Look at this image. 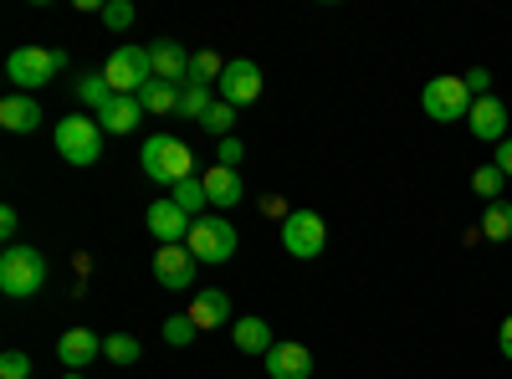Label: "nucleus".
<instances>
[{"instance_id": "c9c22d12", "label": "nucleus", "mask_w": 512, "mask_h": 379, "mask_svg": "<svg viewBox=\"0 0 512 379\" xmlns=\"http://www.w3.org/2000/svg\"><path fill=\"white\" fill-rule=\"evenodd\" d=\"M16 226H21V216H16V210H0V236H6L11 246H16Z\"/></svg>"}, {"instance_id": "58836bf2", "label": "nucleus", "mask_w": 512, "mask_h": 379, "mask_svg": "<svg viewBox=\"0 0 512 379\" xmlns=\"http://www.w3.org/2000/svg\"><path fill=\"white\" fill-rule=\"evenodd\" d=\"M62 379H82V374H62Z\"/></svg>"}, {"instance_id": "2f4dec72", "label": "nucleus", "mask_w": 512, "mask_h": 379, "mask_svg": "<svg viewBox=\"0 0 512 379\" xmlns=\"http://www.w3.org/2000/svg\"><path fill=\"white\" fill-rule=\"evenodd\" d=\"M0 379H31V359L21 349H6L0 354Z\"/></svg>"}, {"instance_id": "f3484780", "label": "nucleus", "mask_w": 512, "mask_h": 379, "mask_svg": "<svg viewBox=\"0 0 512 379\" xmlns=\"http://www.w3.org/2000/svg\"><path fill=\"white\" fill-rule=\"evenodd\" d=\"M41 123V108L31 93H11L6 103H0V129H11V134H31Z\"/></svg>"}, {"instance_id": "a211bd4d", "label": "nucleus", "mask_w": 512, "mask_h": 379, "mask_svg": "<svg viewBox=\"0 0 512 379\" xmlns=\"http://www.w3.org/2000/svg\"><path fill=\"white\" fill-rule=\"evenodd\" d=\"M200 185H205V195H210V205H241V175L236 170H226V164H210V170L200 175Z\"/></svg>"}, {"instance_id": "c756f323", "label": "nucleus", "mask_w": 512, "mask_h": 379, "mask_svg": "<svg viewBox=\"0 0 512 379\" xmlns=\"http://www.w3.org/2000/svg\"><path fill=\"white\" fill-rule=\"evenodd\" d=\"M195 333H200V328L190 323V313H175V318L164 323V344H175V349H185V344L195 339Z\"/></svg>"}, {"instance_id": "cd10ccee", "label": "nucleus", "mask_w": 512, "mask_h": 379, "mask_svg": "<svg viewBox=\"0 0 512 379\" xmlns=\"http://www.w3.org/2000/svg\"><path fill=\"white\" fill-rule=\"evenodd\" d=\"M139 339H128V333H113V339H103V359L108 364H139Z\"/></svg>"}, {"instance_id": "9d476101", "label": "nucleus", "mask_w": 512, "mask_h": 379, "mask_svg": "<svg viewBox=\"0 0 512 379\" xmlns=\"http://www.w3.org/2000/svg\"><path fill=\"white\" fill-rule=\"evenodd\" d=\"M195 257H190V246H159L154 251V277L164 287H175V292H195Z\"/></svg>"}, {"instance_id": "7ed1b4c3", "label": "nucleus", "mask_w": 512, "mask_h": 379, "mask_svg": "<svg viewBox=\"0 0 512 379\" xmlns=\"http://www.w3.org/2000/svg\"><path fill=\"white\" fill-rule=\"evenodd\" d=\"M139 159H144V175H149L154 185H169V190L195 175V159H190V149H185L175 134H154V139H144Z\"/></svg>"}, {"instance_id": "4c0bfd02", "label": "nucleus", "mask_w": 512, "mask_h": 379, "mask_svg": "<svg viewBox=\"0 0 512 379\" xmlns=\"http://www.w3.org/2000/svg\"><path fill=\"white\" fill-rule=\"evenodd\" d=\"M497 344H502V359H512V318H502V328H497Z\"/></svg>"}, {"instance_id": "aec40b11", "label": "nucleus", "mask_w": 512, "mask_h": 379, "mask_svg": "<svg viewBox=\"0 0 512 379\" xmlns=\"http://www.w3.org/2000/svg\"><path fill=\"white\" fill-rule=\"evenodd\" d=\"M139 118H144L139 98H118V93H113V103H108V108L98 113L103 134H134V129H139Z\"/></svg>"}, {"instance_id": "f03ea898", "label": "nucleus", "mask_w": 512, "mask_h": 379, "mask_svg": "<svg viewBox=\"0 0 512 379\" xmlns=\"http://www.w3.org/2000/svg\"><path fill=\"white\" fill-rule=\"evenodd\" d=\"M41 282H47V257L36 246H6L0 251V292L6 298H36Z\"/></svg>"}, {"instance_id": "473e14b6", "label": "nucleus", "mask_w": 512, "mask_h": 379, "mask_svg": "<svg viewBox=\"0 0 512 379\" xmlns=\"http://www.w3.org/2000/svg\"><path fill=\"white\" fill-rule=\"evenodd\" d=\"M241 154H246V144L231 134V139H221V149H216V159L226 164V170H236V164H241Z\"/></svg>"}, {"instance_id": "6e6552de", "label": "nucleus", "mask_w": 512, "mask_h": 379, "mask_svg": "<svg viewBox=\"0 0 512 379\" xmlns=\"http://www.w3.org/2000/svg\"><path fill=\"white\" fill-rule=\"evenodd\" d=\"M282 246H287V257H297V262L323 257V246H328V226H323L318 210H292V216L282 221Z\"/></svg>"}, {"instance_id": "7c9ffc66", "label": "nucleus", "mask_w": 512, "mask_h": 379, "mask_svg": "<svg viewBox=\"0 0 512 379\" xmlns=\"http://www.w3.org/2000/svg\"><path fill=\"white\" fill-rule=\"evenodd\" d=\"M134 6H128V0H108V6H103V26L108 31H128V26H134Z\"/></svg>"}, {"instance_id": "a878e982", "label": "nucleus", "mask_w": 512, "mask_h": 379, "mask_svg": "<svg viewBox=\"0 0 512 379\" xmlns=\"http://www.w3.org/2000/svg\"><path fill=\"white\" fill-rule=\"evenodd\" d=\"M502 185H507V175L497 170V164H482V170L472 175V195H477V200H487V205H497V200H502Z\"/></svg>"}, {"instance_id": "1a4fd4ad", "label": "nucleus", "mask_w": 512, "mask_h": 379, "mask_svg": "<svg viewBox=\"0 0 512 379\" xmlns=\"http://www.w3.org/2000/svg\"><path fill=\"white\" fill-rule=\"evenodd\" d=\"M216 93H221V103H231V108L256 103V98H262V67L246 62V57L226 62V72H221V82H216Z\"/></svg>"}, {"instance_id": "c85d7f7f", "label": "nucleus", "mask_w": 512, "mask_h": 379, "mask_svg": "<svg viewBox=\"0 0 512 379\" xmlns=\"http://www.w3.org/2000/svg\"><path fill=\"white\" fill-rule=\"evenodd\" d=\"M231 123H236V108L216 98V108L205 113V123H200V129H205V134H216V139H231Z\"/></svg>"}, {"instance_id": "bb28decb", "label": "nucleus", "mask_w": 512, "mask_h": 379, "mask_svg": "<svg viewBox=\"0 0 512 379\" xmlns=\"http://www.w3.org/2000/svg\"><path fill=\"white\" fill-rule=\"evenodd\" d=\"M221 72H226V62H221L216 52H195V57H190V82H200V88L221 82Z\"/></svg>"}, {"instance_id": "4468645a", "label": "nucleus", "mask_w": 512, "mask_h": 379, "mask_svg": "<svg viewBox=\"0 0 512 379\" xmlns=\"http://www.w3.org/2000/svg\"><path fill=\"white\" fill-rule=\"evenodd\" d=\"M149 62H154V77L159 82H175V88H185V82H190V52L180 47V41H154Z\"/></svg>"}, {"instance_id": "423d86ee", "label": "nucleus", "mask_w": 512, "mask_h": 379, "mask_svg": "<svg viewBox=\"0 0 512 379\" xmlns=\"http://www.w3.org/2000/svg\"><path fill=\"white\" fill-rule=\"evenodd\" d=\"M103 77H108V88H113L118 98H139V93L149 88V82H154V62H149V47H118V52L108 57Z\"/></svg>"}, {"instance_id": "0eeeda50", "label": "nucleus", "mask_w": 512, "mask_h": 379, "mask_svg": "<svg viewBox=\"0 0 512 379\" xmlns=\"http://www.w3.org/2000/svg\"><path fill=\"white\" fill-rule=\"evenodd\" d=\"M472 93H466V77H431L425 82V93H420V108L425 118H436V123H456L472 113Z\"/></svg>"}, {"instance_id": "6ab92c4d", "label": "nucleus", "mask_w": 512, "mask_h": 379, "mask_svg": "<svg viewBox=\"0 0 512 379\" xmlns=\"http://www.w3.org/2000/svg\"><path fill=\"white\" fill-rule=\"evenodd\" d=\"M231 339H236V349H241V354H262V359H267V349L277 344V339H272V323H267V318H236Z\"/></svg>"}, {"instance_id": "f704fd0d", "label": "nucleus", "mask_w": 512, "mask_h": 379, "mask_svg": "<svg viewBox=\"0 0 512 379\" xmlns=\"http://www.w3.org/2000/svg\"><path fill=\"white\" fill-rule=\"evenodd\" d=\"M492 164H497V170H502V175L512 180V134H507V139L497 144V159H492Z\"/></svg>"}, {"instance_id": "f257e3e1", "label": "nucleus", "mask_w": 512, "mask_h": 379, "mask_svg": "<svg viewBox=\"0 0 512 379\" xmlns=\"http://www.w3.org/2000/svg\"><path fill=\"white\" fill-rule=\"evenodd\" d=\"M52 144H57V154H62L67 164H77V170L98 164V159H103V123H98V113H67V118L57 123Z\"/></svg>"}, {"instance_id": "393cba45", "label": "nucleus", "mask_w": 512, "mask_h": 379, "mask_svg": "<svg viewBox=\"0 0 512 379\" xmlns=\"http://www.w3.org/2000/svg\"><path fill=\"white\" fill-rule=\"evenodd\" d=\"M482 236L487 241H512V205L507 200H497V205L482 210Z\"/></svg>"}, {"instance_id": "e433bc0d", "label": "nucleus", "mask_w": 512, "mask_h": 379, "mask_svg": "<svg viewBox=\"0 0 512 379\" xmlns=\"http://www.w3.org/2000/svg\"><path fill=\"white\" fill-rule=\"evenodd\" d=\"M262 210H267V216H277V221H287V216H292L287 200H277V195H267V200H262Z\"/></svg>"}, {"instance_id": "dca6fc26", "label": "nucleus", "mask_w": 512, "mask_h": 379, "mask_svg": "<svg viewBox=\"0 0 512 379\" xmlns=\"http://www.w3.org/2000/svg\"><path fill=\"white\" fill-rule=\"evenodd\" d=\"M185 313H190L195 328H226V323H231V298H226L221 287H200L195 303H190Z\"/></svg>"}, {"instance_id": "4be33fe9", "label": "nucleus", "mask_w": 512, "mask_h": 379, "mask_svg": "<svg viewBox=\"0 0 512 379\" xmlns=\"http://www.w3.org/2000/svg\"><path fill=\"white\" fill-rule=\"evenodd\" d=\"M139 108L144 113H180V88H175V82H149V88L139 93Z\"/></svg>"}, {"instance_id": "412c9836", "label": "nucleus", "mask_w": 512, "mask_h": 379, "mask_svg": "<svg viewBox=\"0 0 512 379\" xmlns=\"http://www.w3.org/2000/svg\"><path fill=\"white\" fill-rule=\"evenodd\" d=\"M169 200H175V205L185 210V216H190V221H200V216H210V210H205V205H210V195H205V185H200L195 175H190V180H180L175 190H169Z\"/></svg>"}, {"instance_id": "20e7f679", "label": "nucleus", "mask_w": 512, "mask_h": 379, "mask_svg": "<svg viewBox=\"0 0 512 379\" xmlns=\"http://www.w3.org/2000/svg\"><path fill=\"white\" fill-rule=\"evenodd\" d=\"M185 246H190V257H195L200 267H226V262L236 257V226H231L226 216H200V221L190 226Z\"/></svg>"}, {"instance_id": "b1692460", "label": "nucleus", "mask_w": 512, "mask_h": 379, "mask_svg": "<svg viewBox=\"0 0 512 379\" xmlns=\"http://www.w3.org/2000/svg\"><path fill=\"white\" fill-rule=\"evenodd\" d=\"M216 108V98H210V88H200V82H185L180 88V118L190 123H205V113Z\"/></svg>"}, {"instance_id": "5701e85b", "label": "nucleus", "mask_w": 512, "mask_h": 379, "mask_svg": "<svg viewBox=\"0 0 512 379\" xmlns=\"http://www.w3.org/2000/svg\"><path fill=\"white\" fill-rule=\"evenodd\" d=\"M77 98H82V108L103 113V108L113 103V88H108V77H103V72H88V77H77Z\"/></svg>"}, {"instance_id": "ddd939ff", "label": "nucleus", "mask_w": 512, "mask_h": 379, "mask_svg": "<svg viewBox=\"0 0 512 379\" xmlns=\"http://www.w3.org/2000/svg\"><path fill=\"white\" fill-rule=\"evenodd\" d=\"M98 354H103V339H98L93 328H67L62 339H57V359H62V369H67V374L88 369Z\"/></svg>"}, {"instance_id": "9b49d317", "label": "nucleus", "mask_w": 512, "mask_h": 379, "mask_svg": "<svg viewBox=\"0 0 512 379\" xmlns=\"http://www.w3.org/2000/svg\"><path fill=\"white\" fill-rule=\"evenodd\" d=\"M144 221H149V236H154L159 246H185V236H190V226H195L175 200H154Z\"/></svg>"}, {"instance_id": "f8f14e48", "label": "nucleus", "mask_w": 512, "mask_h": 379, "mask_svg": "<svg viewBox=\"0 0 512 379\" xmlns=\"http://www.w3.org/2000/svg\"><path fill=\"white\" fill-rule=\"evenodd\" d=\"M466 129H472V139H482V144H502L507 139V103L502 98H477L472 103V113H466Z\"/></svg>"}, {"instance_id": "72a5a7b5", "label": "nucleus", "mask_w": 512, "mask_h": 379, "mask_svg": "<svg viewBox=\"0 0 512 379\" xmlns=\"http://www.w3.org/2000/svg\"><path fill=\"white\" fill-rule=\"evenodd\" d=\"M487 88H492V72H487V67L466 72V93H472V98H487Z\"/></svg>"}, {"instance_id": "39448f33", "label": "nucleus", "mask_w": 512, "mask_h": 379, "mask_svg": "<svg viewBox=\"0 0 512 379\" xmlns=\"http://www.w3.org/2000/svg\"><path fill=\"white\" fill-rule=\"evenodd\" d=\"M67 67V52H47V47H16L6 57V77L16 82L21 93H36Z\"/></svg>"}, {"instance_id": "2eb2a0df", "label": "nucleus", "mask_w": 512, "mask_h": 379, "mask_svg": "<svg viewBox=\"0 0 512 379\" xmlns=\"http://www.w3.org/2000/svg\"><path fill=\"white\" fill-rule=\"evenodd\" d=\"M267 374H272V379H308V374H313L308 344H272V349H267Z\"/></svg>"}]
</instances>
